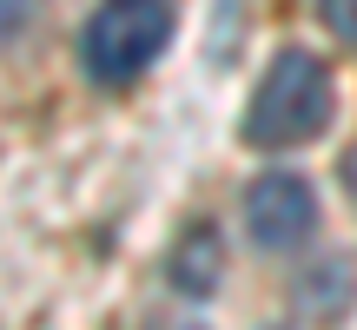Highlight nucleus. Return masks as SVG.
Masks as SVG:
<instances>
[{
    "mask_svg": "<svg viewBox=\"0 0 357 330\" xmlns=\"http://www.w3.org/2000/svg\"><path fill=\"white\" fill-rule=\"evenodd\" d=\"M331 66L305 47H284L265 66L252 106H245V146L258 152H284V146H305L331 126Z\"/></svg>",
    "mask_w": 357,
    "mask_h": 330,
    "instance_id": "f257e3e1",
    "label": "nucleus"
},
{
    "mask_svg": "<svg viewBox=\"0 0 357 330\" xmlns=\"http://www.w3.org/2000/svg\"><path fill=\"white\" fill-rule=\"evenodd\" d=\"M172 40V0H100L79 26V66L93 86H126L166 53Z\"/></svg>",
    "mask_w": 357,
    "mask_h": 330,
    "instance_id": "f03ea898",
    "label": "nucleus"
},
{
    "mask_svg": "<svg viewBox=\"0 0 357 330\" xmlns=\"http://www.w3.org/2000/svg\"><path fill=\"white\" fill-rule=\"evenodd\" d=\"M245 231L258 251H298L318 231V191L298 172H265L245 185Z\"/></svg>",
    "mask_w": 357,
    "mask_h": 330,
    "instance_id": "7ed1b4c3",
    "label": "nucleus"
},
{
    "mask_svg": "<svg viewBox=\"0 0 357 330\" xmlns=\"http://www.w3.org/2000/svg\"><path fill=\"white\" fill-rule=\"evenodd\" d=\"M166 278H172L178 297H212V291H218V278H225V244H218L212 225H192L185 238L172 244Z\"/></svg>",
    "mask_w": 357,
    "mask_h": 330,
    "instance_id": "20e7f679",
    "label": "nucleus"
},
{
    "mask_svg": "<svg viewBox=\"0 0 357 330\" xmlns=\"http://www.w3.org/2000/svg\"><path fill=\"white\" fill-rule=\"evenodd\" d=\"M318 13H324V26H331L344 47H357V0H318Z\"/></svg>",
    "mask_w": 357,
    "mask_h": 330,
    "instance_id": "39448f33",
    "label": "nucleus"
},
{
    "mask_svg": "<svg viewBox=\"0 0 357 330\" xmlns=\"http://www.w3.org/2000/svg\"><path fill=\"white\" fill-rule=\"evenodd\" d=\"M40 13V0H0V47L26 33V20Z\"/></svg>",
    "mask_w": 357,
    "mask_h": 330,
    "instance_id": "423d86ee",
    "label": "nucleus"
},
{
    "mask_svg": "<svg viewBox=\"0 0 357 330\" xmlns=\"http://www.w3.org/2000/svg\"><path fill=\"white\" fill-rule=\"evenodd\" d=\"M178 330H199V324H178Z\"/></svg>",
    "mask_w": 357,
    "mask_h": 330,
    "instance_id": "0eeeda50",
    "label": "nucleus"
}]
</instances>
